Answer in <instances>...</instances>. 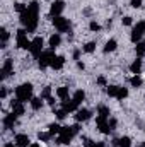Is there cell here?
Here are the masks:
<instances>
[{
	"label": "cell",
	"mask_w": 145,
	"mask_h": 147,
	"mask_svg": "<svg viewBox=\"0 0 145 147\" xmlns=\"http://www.w3.org/2000/svg\"><path fill=\"white\" fill-rule=\"evenodd\" d=\"M14 144L17 147H29L31 146V139L26 134H17L15 139H14Z\"/></svg>",
	"instance_id": "4fadbf2b"
},
{
	"label": "cell",
	"mask_w": 145,
	"mask_h": 147,
	"mask_svg": "<svg viewBox=\"0 0 145 147\" xmlns=\"http://www.w3.org/2000/svg\"><path fill=\"white\" fill-rule=\"evenodd\" d=\"M116 48H118V41L111 38V39L106 41V45H104V53H111V51H114Z\"/></svg>",
	"instance_id": "603a6c76"
},
{
	"label": "cell",
	"mask_w": 145,
	"mask_h": 147,
	"mask_svg": "<svg viewBox=\"0 0 145 147\" xmlns=\"http://www.w3.org/2000/svg\"><path fill=\"white\" fill-rule=\"evenodd\" d=\"M142 3H144V0H130V5H132L133 9H140Z\"/></svg>",
	"instance_id": "74e56055"
},
{
	"label": "cell",
	"mask_w": 145,
	"mask_h": 147,
	"mask_svg": "<svg viewBox=\"0 0 145 147\" xmlns=\"http://www.w3.org/2000/svg\"><path fill=\"white\" fill-rule=\"evenodd\" d=\"M96 147H106L104 142H96Z\"/></svg>",
	"instance_id": "7dc6e473"
},
{
	"label": "cell",
	"mask_w": 145,
	"mask_h": 147,
	"mask_svg": "<svg viewBox=\"0 0 145 147\" xmlns=\"http://www.w3.org/2000/svg\"><path fill=\"white\" fill-rule=\"evenodd\" d=\"M130 84H132V87H140V86L144 84V80H142L140 75H133V77L130 79Z\"/></svg>",
	"instance_id": "f1b7e54d"
},
{
	"label": "cell",
	"mask_w": 145,
	"mask_h": 147,
	"mask_svg": "<svg viewBox=\"0 0 145 147\" xmlns=\"http://www.w3.org/2000/svg\"><path fill=\"white\" fill-rule=\"evenodd\" d=\"M46 101H48V105H50V106H55V98H53V96H50Z\"/></svg>",
	"instance_id": "ee69618b"
},
{
	"label": "cell",
	"mask_w": 145,
	"mask_h": 147,
	"mask_svg": "<svg viewBox=\"0 0 145 147\" xmlns=\"http://www.w3.org/2000/svg\"><path fill=\"white\" fill-rule=\"evenodd\" d=\"M60 130H62V127H60L58 123H51V125L48 127V132H50L53 137H55V135H58V134H60Z\"/></svg>",
	"instance_id": "f546056e"
},
{
	"label": "cell",
	"mask_w": 145,
	"mask_h": 147,
	"mask_svg": "<svg viewBox=\"0 0 145 147\" xmlns=\"http://www.w3.org/2000/svg\"><path fill=\"white\" fill-rule=\"evenodd\" d=\"M0 98H2V99L7 98V89H5V87H2V91H0Z\"/></svg>",
	"instance_id": "7bdbcfd3"
},
{
	"label": "cell",
	"mask_w": 145,
	"mask_h": 147,
	"mask_svg": "<svg viewBox=\"0 0 145 147\" xmlns=\"http://www.w3.org/2000/svg\"><path fill=\"white\" fill-rule=\"evenodd\" d=\"M63 65H65V57H63V55H56L50 67H51L53 70H62V69H63Z\"/></svg>",
	"instance_id": "e0dca14e"
},
{
	"label": "cell",
	"mask_w": 145,
	"mask_h": 147,
	"mask_svg": "<svg viewBox=\"0 0 145 147\" xmlns=\"http://www.w3.org/2000/svg\"><path fill=\"white\" fill-rule=\"evenodd\" d=\"M82 50H84L85 53H94V51H96V41H89V43H85V45L82 46Z\"/></svg>",
	"instance_id": "83f0119b"
},
{
	"label": "cell",
	"mask_w": 145,
	"mask_h": 147,
	"mask_svg": "<svg viewBox=\"0 0 145 147\" xmlns=\"http://www.w3.org/2000/svg\"><path fill=\"white\" fill-rule=\"evenodd\" d=\"M55 115H56V120H65L67 118V111L63 110H55Z\"/></svg>",
	"instance_id": "836d02e7"
},
{
	"label": "cell",
	"mask_w": 145,
	"mask_h": 147,
	"mask_svg": "<svg viewBox=\"0 0 145 147\" xmlns=\"http://www.w3.org/2000/svg\"><path fill=\"white\" fill-rule=\"evenodd\" d=\"M140 147H145V142H144V144H142V146H140Z\"/></svg>",
	"instance_id": "f907efd6"
},
{
	"label": "cell",
	"mask_w": 145,
	"mask_h": 147,
	"mask_svg": "<svg viewBox=\"0 0 145 147\" xmlns=\"http://www.w3.org/2000/svg\"><path fill=\"white\" fill-rule=\"evenodd\" d=\"M118 147H132V139L130 137H119L118 139Z\"/></svg>",
	"instance_id": "4316f807"
},
{
	"label": "cell",
	"mask_w": 145,
	"mask_h": 147,
	"mask_svg": "<svg viewBox=\"0 0 145 147\" xmlns=\"http://www.w3.org/2000/svg\"><path fill=\"white\" fill-rule=\"evenodd\" d=\"M79 57H80V50H75V51H73V58L79 60Z\"/></svg>",
	"instance_id": "f6af8a7d"
},
{
	"label": "cell",
	"mask_w": 145,
	"mask_h": 147,
	"mask_svg": "<svg viewBox=\"0 0 145 147\" xmlns=\"http://www.w3.org/2000/svg\"><path fill=\"white\" fill-rule=\"evenodd\" d=\"M63 10H65V2H63V0H55V2L50 5V16H51V17L62 16Z\"/></svg>",
	"instance_id": "9c48e42d"
},
{
	"label": "cell",
	"mask_w": 145,
	"mask_h": 147,
	"mask_svg": "<svg viewBox=\"0 0 145 147\" xmlns=\"http://www.w3.org/2000/svg\"><path fill=\"white\" fill-rule=\"evenodd\" d=\"M28 31L24 29V28H21V29H17V34H15V43H17V48H21V50H31V39H28V34H26Z\"/></svg>",
	"instance_id": "8992f818"
},
{
	"label": "cell",
	"mask_w": 145,
	"mask_h": 147,
	"mask_svg": "<svg viewBox=\"0 0 145 147\" xmlns=\"http://www.w3.org/2000/svg\"><path fill=\"white\" fill-rule=\"evenodd\" d=\"M77 67H79V69H80V70H84V69H85V65H84V63H82V62H77Z\"/></svg>",
	"instance_id": "bcb514c9"
},
{
	"label": "cell",
	"mask_w": 145,
	"mask_h": 147,
	"mask_svg": "<svg viewBox=\"0 0 145 147\" xmlns=\"http://www.w3.org/2000/svg\"><path fill=\"white\" fill-rule=\"evenodd\" d=\"M62 108L67 111V113H73V111L79 110V106L75 105V101H73L72 98H68V99H65V101H62Z\"/></svg>",
	"instance_id": "2e32d148"
},
{
	"label": "cell",
	"mask_w": 145,
	"mask_h": 147,
	"mask_svg": "<svg viewBox=\"0 0 145 147\" xmlns=\"http://www.w3.org/2000/svg\"><path fill=\"white\" fill-rule=\"evenodd\" d=\"M29 103H31V108H33L34 111H39L41 108H43V105H44V99L39 96V98H33Z\"/></svg>",
	"instance_id": "7402d4cb"
},
{
	"label": "cell",
	"mask_w": 145,
	"mask_h": 147,
	"mask_svg": "<svg viewBox=\"0 0 145 147\" xmlns=\"http://www.w3.org/2000/svg\"><path fill=\"white\" fill-rule=\"evenodd\" d=\"M89 29H91V31H101V26H99L96 21H91V22H89Z\"/></svg>",
	"instance_id": "8d00e7d4"
},
{
	"label": "cell",
	"mask_w": 145,
	"mask_h": 147,
	"mask_svg": "<svg viewBox=\"0 0 145 147\" xmlns=\"http://www.w3.org/2000/svg\"><path fill=\"white\" fill-rule=\"evenodd\" d=\"M108 123H109V128H111V132H113V130L116 128V123H118V121H116V118H113V116H109Z\"/></svg>",
	"instance_id": "60d3db41"
},
{
	"label": "cell",
	"mask_w": 145,
	"mask_h": 147,
	"mask_svg": "<svg viewBox=\"0 0 145 147\" xmlns=\"http://www.w3.org/2000/svg\"><path fill=\"white\" fill-rule=\"evenodd\" d=\"M29 147H41V144H31Z\"/></svg>",
	"instance_id": "681fc988"
},
{
	"label": "cell",
	"mask_w": 145,
	"mask_h": 147,
	"mask_svg": "<svg viewBox=\"0 0 145 147\" xmlns=\"http://www.w3.org/2000/svg\"><path fill=\"white\" fill-rule=\"evenodd\" d=\"M97 84H99V86H106V77H104V75L97 77Z\"/></svg>",
	"instance_id": "b9f144b4"
},
{
	"label": "cell",
	"mask_w": 145,
	"mask_h": 147,
	"mask_svg": "<svg viewBox=\"0 0 145 147\" xmlns=\"http://www.w3.org/2000/svg\"><path fill=\"white\" fill-rule=\"evenodd\" d=\"M55 50H51V48H48V50H44L41 55H39V58H38V65H39V69H48L50 65H51V62L55 60Z\"/></svg>",
	"instance_id": "277c9868"
},
{
	"label": "cell",
	"mask_w": 145,
	"mask_h": 147,
	"mask_svg": "<svg viewBox=\"0 0 145 147\" xmlns=\"http://www.w3.org/2000/svg\"><path fill=\"white\" fill-rule=\"evenodd\" d=\"M84 146H85V147H96V142H94L92 139H87V137H84Z\"/></svg>",
	"instance_id": "ab89813d"
},
{
	"label": "cell",
	"mask_w": 145,
	"mask_h": 147,
	"mask_svg": "<svg viewBox=\"0 0 145 147\" xmlns=\"http://www.w3.org/2000/svg\"><path fill=\"white\" fill-rule=\"evenodd\" d=\"M60 45H62V36H60V33H55V34L50 36V39H48V46H50L51 50L58 48Z\"/></svg>",
	"instance_id": "ac0fdd59"
},
{
	"label": "cell",
	"mask_w": 145,
	"mask_h": 147,
	"mask_svg": "<svg viewBox=\"0 0 145 147\" xmlns=\"http://www.w3.org/2000/svg\"><path fill=\"white\" fill-rule=\"evenodd\" d=\"M10 108H12V111H14L17 116H22V115L26 113V110H24V103H22V101H19L17 98H15V99H12Z\"/></svg>",
	"instance_id": "9a60e30c"
},
{
	"label": "cell",
	"mask_w": 145,
	"mask_h": 147,
	"mask_svg": "<svg viewBox=\"0 0 145 147\" xmlns=\"http://www.w3.org/2000/svg\"><path fill=\"white\" fill-rule=\"evenodd\" d=\"M19 19L28 33H34L38 28V22H39V3L36 0L28 3V9L22 14H19Z\"/></svg>",
	"instance_id": "6da1fadb"
},
{
	"label": "cell",
	"mask_w": 145,
	"mask_h": 147,
	"mask_svg": "<svg viewBox=\"0 0 145 147\" xmlns=\"http://www.w3.org/2000/svg\"><path fill=\"white\" fill-rule=\"evenodd\" d=\"M50 96H51V87H50V86H46V87L43 89V92H41V98H43V99H48Z\"/></svg>",
	"instance_id": "e575fe53"
},
{
	"label": "cell",
	"mask_w": 145,
	"mask_h": 147,
	"mask_svg": "<svg viewBox=\"0 0 145 147\" xmlns=\"http://www.w3.org/2000/svg\"><path fill=\"white\" fill-rule=\"evenodd\" d=\"M135 53H137L138 58H142V57L145 55V39H142L140 43H137V46H135Z\"/></svg>",
	"instance_id": "cb8c5ba5"
},
{
	"label": "cell",
	"mask_w": 145,
	"mask_h": 147,
	"mask_svg": "<svg viewBox=\"0 0 145 147\" xmlns=\"http://www.w3.org/2000/svg\"><path fill=\"white\" fill-rule=\"evenodd\" d=\"M17 115L12 111V113H9V115H5L3 116V120H2V125H3V128L5 130H12L14 128V125H15V121H17Z\"/></svg>",
	"instance_id": "30bf717a"
},
{
	"label": "cell",
	"mask_w": 145,
	"mask_h": 147,
	"mask_svg": "<svg viewBox=\"0 0 145 147\" xmlns=\"http://www.w3.org/2000/svg\"><path fill=\"white\" fill-rule=\"evenodd\" d=\"M14 7H15V10H17L19 14H22V12H24V10L28 9V5H26V3H21V2H17V3H15Z\"/></svg>",
	"instance_id": "d590c367"
},
{
	"label": "cell",
	"mask_w": 145,
	"mask_h": 147,
	"mask_svg": "<svg viewBox=\"0 0 145 147\" xmlns=\"http://www.w3.org/2000/svg\"><path fill=\"white\" fill-rule=\"evenodd\" d=\"M126 96H128V89H126V87H119V89H118V96H116V99L123 101Z\"/></svg>",
	"instance_id": "d6a6232c"
},
{
	"label": "cell",
	"mask_w": 145,
	"mask_h": 147,
	"mask_svg": "<svg viewBox=\"0 0 145 147\" xmlns=\"http://www.w3.org/2000/svg\"><path fill=\"white\" fill-rule=\"evenodd\" d=\"M53 26H55V29H56L58 33H68L70 28H72V22H70L67 17L58 16V17H53Z\"/></svg>",
	"instance_id": "52a82bcc"
},
{
	"label": "cell",
	"mask_w": 145,
	"mask_h": 147,
	"mask_svg": "<svg viewBox=\"0 0 145 147\" xmlns=\"http://www.w3.org/2000/svg\"><path fill=\"white\" fill-rule=\"evenodd\" d=\"M43 45H44V41H43V38L41 36H36L34 39H33V43H31V55L34 57V58H39V55L44 51L43 50Z\"/></svg>",
	"instance_id": "ba28073f"
},
{
	"label": "cell",
	"mask_w": 145,
	"mask_h": 147,
	"mask_svg": "<svg viewBox=\"0 0 145 147\" xmlns=\"http://www.w3.org/2000/svg\"><path fill=\"white\" fill-rule=\"evenodd\" d=\"M118 89H119V86H108L106 92H108V96H111V98H116L118 96Z\"/></svg>",
	"instance_id": "1f68e13d"
},
{
	"label": "cell",
	"mask_w": 145,
	"mask_h": 147,
	"mask_svg": "<svg viewBox=\"0 0 145 147\" xmlns=\"http://www.w3.org/2000/svg\"><path fill=\"white\" fill-rule=\"evenodd\" d=\"M144 34H145V21H138V22L133 26V29H132L130 41L137 45V43H140V41L144 39Z\"/></svg>",
	"instance_id": "5b68a950"
},
{
	"label": "cell",
	"mask_w": 145,
	"mask_h": 147,
	"mask_svg": "<svg viewBox=\"0 0 145 147\" xmlns=\"http://www.w3.org/2000/svg\"><path fill=\"white\" fill-rule=\"evenodd\" d=\"M9 31L5 29V28H0V38H2V48H5L7 46V41H9Z\"/></svg>",
	"instance_id": "484cf974"
},
{
	"label": "cell",
	"mask_w": 145,
	"mask_h": 147,
	"mask_svg": "<svg viewBox=\"0 0 145 147\" xmlns=\"http://www.w3.org/2000/svg\"><path fill=\"white\" fill-rule=\"evenodd\" d=\"M109 115H111V111H109L108 106H104V105H99V106H97V116L109 118Z\"/></svg>",
	"instance_id": "d4e9b609"
},
{
	"label": "cell",
	"mask_w": 145,
	"mask_h": 147,
	"mask_svg": "<svg viewBox=\"0 0 145 147\" xmlns=\"http://www.w3.org/2000/svg\"><path fill=\"white\" fill-rule=\"evenodd\" d=\"M108 120L109 118H103V116H97V118H96V125H97L99 132L104 134V135H109V134H111V128H109Z\"/></svg>",
	"instance_id": "8fae6325"
},
{
	"label": "cell",
	"mask_w": 145,
	"mask_h": 147,
	"mask_svg": "<svg viewBox=\"0 0 145 147\" xmlns=\"http://www.w3.org/2000/svg\"><path fill=\"white\" fill-rule=\"evenodd\" d=\"M14 70V62L10 58H5L3 60V65H2V79H7Z\"/></svg>",
	"instance_id": "5bb4252c"
},
{
	"label": "cell",
	"mask_w": 145,
	"mask_h": 147,
	"mask_svg": "<svg viewBox=\"0 0 145 147\" xmlns=\"http://www.w3.org/2000/svg\"><path fill=\"white\" fill-rule=\"evenodd\" d=\"M130 72L135 74V75H138V74L142 72V58H137V60L132 62V65H130Z\"/></svg>",
	"instance_id": "ffe728a7"
},
{
	"label": "cell",
	"mask_w": 145,
	"mask_h": 147,
	"mask_svg": "<svg viewBox=\"0 0 145 147\" xmlns=\"http://www.w3.org/2000/svg\"><path fill=\"white\" fill-rule=\"evenodd\" d=\"M33 91H34L33 84H31V82H24V84H21V86L15 87V98H17L19 101H22V103L31 101V99L34 98V96H33Z\"/></svg>",
	"instance_id": "7a4b0ae2"
},
{
	"label": "cell",
	"mask_w": 145,
	"mask_h": 147,
	"mask_svg": "<svg viewBox=\"0 0 145 147\" xmlns=\"http://www.w3.org/2000/svg\"><path fill=\"white\" fill-rule=\"evenodd\" d=\"M3 147H17V146H15V144H10V142H7Z\"/></svg>",
	"instance_id": "c3c4849f"
},
{
	"label": "cell",
	"mask_w": 145,
	"mask_h": 147,
	"mask_svg": "<svg viewBox=\"0 0 145 147\" xmlns=\"http://www.w3.org/2000/svg\"><path fill=\"white\" fill-rule=\"evenodd\" d=\"M92 116V111L87 110V108H79V110L75 111V120L80 123V121H87L89 118Z\"/></svg>",
	"instance_id": "7c38bea8"
},
{
	"label": "cell",
	"mask_w": 145,
	"mask_h": 147,
	"mask_svg": "<svg viewBox=\"0 0 145 147\" xmlns=\"http://www.w3.org/2000/svg\"><path fill=\"white\" fill-rule=\"evenodd\" d=\"M38 139H39L41 142H48V140L53 139V135H51L50 132H39V134H38Z\"/></svg>",
	"instance_id": "4dcf8cb0"
},
{
	"label": "cell",
	"mask_w": 145,
	"mask_h": 147,
	"mask_svg": "<svg viewBox=\"0 0 145 147\" xmlns=\"http://www.w3.org/2000/svg\"><path fill=\"white\" fill-rule=\"evenodd\" d=\"M72 99L75 101V105H77V106H80V105H82V101L85 99V92H84L82 89H77V91L73 92Z\"/></svg>",
	"instance_id": "44dd1931"
},
{
	"label": "cell",
	"mask_w": 145,
	"mask_h": 147,
	"mask_svg": "<svg viewBox=\"0 0 145 147\" xmlns=\"http://www.w3.org/2000/svg\"><path fill=\"white\" fill-rule=\"evenodd\" d=\"M75 137V132H73L72 125L70 127H62L60 134H58V139H56V144L60 146H68L72 142V139Z\"/></svg>",
	"instance_id": "3957f363"
},
{
	"label": "cell",
	"mask_w": 145,
	"mask_h": 147,
	"mask_svg": "<svg viewBox=\"0 0 145 147\" xmlns=\"http://www.w3.org/2000/svg\"><path fill=\"white\" fill-rule=\"evenodd\" d=\"M121 22H123V26H132V24H133V21H132L130 16H125V17L121 19Z\"/></svg>",
	"instance_id": "f35d334b"
},
{
	"label": "cell",
	"mask_w": 145,
	"mask_h": 147,
	"mask_svg": "<svg viewBox=\"0 0 145 147\" xmlns=\"http://www.w3.org/2000/svg\"><path fill=\"white\" fill-rule=\"evenodd\" d=\"M56 98H58V99H62V101L68 99V98H70V91H68V87H67V86L58 87V89H56Z\"/></svg>",
	"instance_id": "d6986e66"
}]
</instances>
